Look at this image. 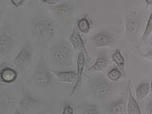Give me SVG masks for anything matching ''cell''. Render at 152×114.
Wrapping results in <instances>:
<instances>
[{"label": "cell", "mask_w": 152, "mask_h": 114, "mask_svg": "<svg viewBox=\"0 0 152 114\" xmlns=\"http://www.w3.org/2000/svg\"><path fill=\"white\" fill-rule=\"evenodd\" d=\"M72 50L67 41L56 43L51 50V59L54 64L61 67H68L71 63Z\"/></svg>", "instance_id": "obj_1"}, {"label": "cell", "mask_w": 152, "mask_h": 114, "mask_svg": "<svg viewBox=\"0 0 152 114\" xmlns=\"http://www.w3.org/2000/svg\"><path fill=\"white\" fill-rule=\"evenodd\" d=\"M90 92L100 99L108 98L111 91V83L103 77H97L89 82Z\"/></svg>", "instance_id": "obj_2"}, {"label": "cell", "mask_w": 152, "mask_h": 114, "mask_svg": "<svg viewBox=\"0 0 152 114\" xmlns=\"http://www.w3.org/2000/svg\"><path fill=\"white\" fill-rule=\"evenodd\" d=\"M33 79L36 86L41 88L47 87L51 82V74L42 57L35 69Z\"/></svg>", "instance_id": "obj_3"}, {"label": "cell", "mask_w": 152, "mask_h": 114, "mask_svg": "<svg viewBox=\"0 0 152 114\" xmlns=\"http://www.w3.org/2000/svg\"><path fill=\"white\" fill-rule=\"evenodd\" d=\"M33 32L34 36L41 39H49L54 35V26L49 21H41L37 22L33 26Z\"/></svg>", "instance_id": "obj_4"}, {"label": "cell", "mask_w": 152, "mask_h": 114, "mask_svg": "<svg viewBox=\"0 0 152 114\" xmlns=\"http://www.w3.org/2000/svg\"><path fill=\"white\" fill-rule=\"evenodd\" d=\"M31 59V48L28 43H26L15 57L14 63L17 67L23 69L30 63Z\"/></svg>", "instance_id": "obj_5"}, {"label": "cell", "mask_w": 152, "mask_h": 114, "mask_svg": "<svg viewBox=\"0 0 152 114\" xmlns=\"http://www.w3.org/2000/svg\"><path fill=\"white\" fill-rule=\"evenodd\" d=\"M69 42L75 50L79 51V52H82L87 57H88L85 43L80 36L79 31L77 27L73 30L69 36Z\"/></svg>", "instance_id": "obj_6"}, {"label": "cell", "mask_w": 152, "mask_h": 114, "mask_svg": "<svg viewBox=\"0 0 152 114\" xmlns=\"http://www.w3.org/2000/svg\"><path fill=\"white\" fill-rule=\"evenodd\" d=\"M85 55L82 52H79L77 56V72H76V78L74 86L72 88V90L69 94V96L72 95L75 93L76 90L79 88V86L82 82V79L83 75V71L85 67Z\"/></svg>", "instance_id": "obj_7"}, {"label": "cell", "mask_w": 152, "mask_h": 114, "mask_svg": "<svg viewBox=\"0 0 152 114\" xmlns=\"http://www.w3.org/2000/svg\"><path fill=\"white\" fill-rule=\"evenodd\" d=\"M128 100L126 106L127 114H141L138 103L134 98L131 89V81L129 80L128 86Z\"/></svg>", "instance_id": "obj_8"}, {"label": "cell", "mask_w": 152, "mask_h": 114, "mask_svg": "<svg viewBox=\"0 0 152 114\" xmlns=\"http://www.w3.org/2000/svg\"><path fill=\"white\" fill-rule=\"evenodd\" d=\"M92 40L97 47L101 48L109 46L111 44L112 39L108 33L101 32L94 36Z\"/></svg>", "instance_id": "obj_9"}, {"label": "cell", "mask_w": 152, "mask_h": 114, "mask_svg": "<svg viewBox=\"0 0 152 114\" xmlns=\"http://www.w3.org/2000/svg\"><path fill=\"white\" fill-rule=\"evenodd\" d=\"M51 72L55 74L59 80L63 82L72 83L76 80V72L73 70L62 71L51 70Z\"/></svg>", "instance_id": "obj_10"}, {"label": "cell", "mask_w": 152, "mask_h": 114, "mask_svg": "<svg viewBox=\"0 0 152 114\" xmlns=\"http://www.w3.org/2000/svg\"><path fill=\"white\" fill-rule=\"evenodd\" d=\"M13 41L6 32H1L0 36V52L1 54L8 53L12 48Z\"/></svg>", "instance_id": "obj_11"}, {"label": "cell", "mask_w": 152, "mask_h": 114, "mask_svg": "<svg viewBox=\"0 0 152 114\" xmlns=\"http://www.w3.org/2000/svg\"><path fill=\"white\" fill-rule=\"evenodd\" d=\"M18 74L17 71L10 67H5L0 73L1 80L6 83H11L17 79Z\"/></svg>", "instance_id": "obj_12"}, {"label": "cell", "mask_w": 152, "mask_h": 114, "mask_svg": "<svg viewBox=\"0 0 152 114\" xmlns=\"http://www.w3.org/2000/svg\"><path fill=\"white\" fill-rule=\"evenodd\" d=\"M38 100L31 96L28 91H24L22 94V97L20 100V105L23 109L29 110L38 104Z\"/></svg>", "instance_id": "obj_13"}, {"label": "cell", "mask_w": 152, "mask_h": 114, "mask_svg": "<svg viewBox=\"0 0 152 114\" xmlns=\"http://www.w3.org/2000/svg\"><path fill=\"white\" fill-rule=\"evenodd\" d=\"M126 104L122 99L113 102L108 107L110 114H125L126 113Z\"/></svg>", "instance_id": "obj_14"}, {"label": "cell", "mask_w": 152, "mask_h": 114, "mask_svg": "<svg viewBox=\"0 0 152 114\" xmlns=\"http://www.w3.org/2000/svg\"><path fill=\"white\" fill-rule=\"evenodd\" d=\"M112 60L117 65L118 68L123 73L125 72V59L123 56L121 51L116 49L112 55Z\"/></svg>", "instance_id": "obj_15"}, {"label": "cell", "mask_w": 152, "mask_h": 114, "mask_svg": "<svg viewBox=\"0 0 152 114\" xmlns=\"http://www.w3.org/2000/svg\"><path fill=\"white\" fill-rule=\"evenodd\" d=\"M151 91V85L148 83H143L138 85L136 89V95L138 100L144 99Z\"/></svg>", "instance_id": "obj_16"}, {"label": "cell", "mask_w": 152, "mask_h": 114, "mask_svg": "<svg viewBox=\"0 0 152 114\" xmlns=\"http://www.w3.org/2000/svg\"><path fill=\"white\" fill-rule=\"evenodd\" d=\"M108 61L105 58L103 57H99L97 58L96 61L90 67L88 70L90 72H96V71H102L107 66Z\"/></svg>", "instance_id": "obj_17"}, {"label": "cell", "mask_w": 152, "mask_h": 114, "mask_svg": "<svg viewBox=\"0 0 152 114\" xmlns=\"http://www.w3.org/2000/svg\"><path fill=\"white\" fill-rule=\"evenodd\" d=\"M77 28L79 31L84 34H87L91 28L90 22L86 17H83L77 22Z\"/></svg>", "instance_id": "obj_18"}, {"label": "cell", "mask_w": 152, "mask_h": 114, "mask_svg": "<svg viewBox=\"0 0 152 114\" xmlns=\"http://www.w3.org/2000/svg\"><path fill=\"white\" fill-rule=\"evenodd\" d=\"M124 73L118 67H114L107 73V77L108 79L113 82H116L123 77Z\"/></svg>", "instance_id": "obj_19"}, {"label": "cell", "mask_w": 152, "mask_h": 114, "mask_svg": "<svg viewBox=\"0 0 152 114\" xmlns=\"http://www.w3.org/2000/svg\"><path fill=\"white\" fill-rule=\"evenodd\" d=\"M152 31V12L151 14L150 15L149 19L147 22V24L145 28V30L142 34V36L141 37V41L139 43V45H142L144 42L145 40L148 38V36H149L150 33Z\"/></svg>", "instance_id": "obj_20"}, {"label": "cell", "mask_w": 152, "mask_h": 114, "mask_svg": "<svg viewBox=\"0 0 152 114\" xmlns=\"http://www.w3.org/2000/svg\"><path fill=\"white\" fill-rule=\"evenodd\" d=\"M56 13L59 15L64 16L69 13V8L65 5H58L56 7Z\"/></svg>", "instance_id": "obj_21"}, {"label": "cell", "mask_w": 152, "mask_h": 114, "mask_svg": "<svg viewBox=\"0 0 152 114\" xmlns=\"http://www.w3.org/2000/svg\"><path fill=\"white\" fill-rule=\"evenodd\" d=\"M126 26L128 27V28L130 31H133L138 28V23L132 20L131 19H129L127 22Z\"/></svg>", "instance_id": "obj_22"}, {"label": "cell", "mask_w": 152, "mask_h": 114, "mask_svg": "<svg viewBox=\"0 0 152 114\" xmlns=\"http://www.w3.org/2000/svg\"><path fill=\"white\" fill-rule=\"evenodd\" d=\"M62 114H74V110L69 105L66 104L63 108Z\"/></svg>", "instance_id": "obj_23"}, {"label": "cell", "mask_w": 152, "mask_h": 114, "mask_svg": "<svg viewBox=\"0 0 152 114\" xmlns=\"http://www.w3.org/2000/svg\"><path fill=\"white\" fill-rule=\"evenodd\" d=\"M85 114H102L95 107L89 108L85 112Z\"/></svg>", "instance_id": "obj_24"}, {"label": "cell", "mask_w": 152, "mask_h": 114, "mask_svg": "<svg viewBox=\"0 0 152 114\" xmlns=\"http://www.w3.org/2000/svg\"><path fill=\"white\" fill-rule=\"evenodd\" d=\"M15 7H19L24 2L25 0H10Z\"/></svg>", "instance_id": "obj_25"}, {"label": "cell", "mask_w": 152, "mask_h": 114, "mask_svg": "<svg viewBox=\"0 0 152 114\" xmlns=\"http://www.w3.org/2000/svg\"><path fill=\"white\" fill-rule=\"evenodd\" d=\"M146 110L147 114H152V99L146 106Z\"/></svg>", "instance_id": "obj_26"}, {"label": "cell", "mask_w": 152, "mask_h": 114, "mask_svg": "<svg viewBox=\"0 0 152 114\" xmlns=\"http://www.w3.org/2000/svg\"><path fill=\"white\" fill-rule=\"evenodd\" d=\"M144 57L146 59H148L152 61V51L148 52L147 54L144 56Z\"/></svg>", "instance_id": "obj_27"}, {"label": "cell", "mask_w": 152, "mask_h": 114, "mask_svg": "<svg viewBox=\"0 0 152 114\" xmlns=\"http://www.w3.org/2000/svg\"><path fill=\"white\" fill-rule=\"evenodd\" d=\"M44 2L48 4H55L59 0H42Z\"/></svg>", "instance_id": "obj_28"}, {"label": "cell", "mask_w": 152, "mask_h": 114, "mask_svg": "<svg viewBox=\"0 0 152 114\" xmlns=\"http://www.w3.org/2000/svg\"><path fill=\"white\" fill-rule=\"evenodd\" d=\"M145 1L147 3V4L150 5V4H152V0H145Z\"/></svg>", "instance_id": "obj_29"}, {"label": "cell", "mask_w": 152, "mask_h": 114, "mask_svg": "<svg viewBox=\"0 0 152 114\" xmlns=\"http://www.w3.org/2000/svg\"><path fill=\"white\" fill-rule=\"evenodd\" d=\"M15 114H21V113L20 112H19L17 110L15 111Z\"/></svg>", "instance_id": "obj_30"}, {"label": "cell", "mask_w": 152, "mask_h": 114, "mask_svg": "<svg viewBox=\"0 0 152 114\" xmlns=\"http://www.w3.org/2000/svg\"><path fill=\"white\" fill-rule=\"evenodd\" d=\"M151 91H152V80L151 82Z\"/></svg>", "instance_id": "obj_31"}, {"label": "cell", "mask_w": 152, "mask_h": 114, "mask_svg": "<svg viewBox=\"0 0 152 114\" xmlns=\"http://www.w3.org/2000/svg\"><path fill=\"white\" fill-rule=\"evenodd\" d=\"M151 45H152V42H151Z\"/></svg>", "instance_id": "obj_32"}]
</instances>
